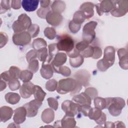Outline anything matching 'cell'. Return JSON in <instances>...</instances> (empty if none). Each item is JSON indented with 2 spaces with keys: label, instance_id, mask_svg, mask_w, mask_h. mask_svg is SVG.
Returning a JSON list of instances; mask_svg holds the SVG:
<instances>
[{
  "label": "cell",
  "instance_id": "cell-53",
  "mask_svg": "<svg viewBox=\"0 0 128 128\" xmlns=\"http://www.w3.org/2000/svg\"><path fill=\"white\" fill-rule=\"evenodd\" d=\"M94 54L92 56V58L94 59H98L101 57L102 55V48L98 46H94Z\"/></svg>",
  "mask_w": 128,
  "mask_h": 128
},
{
  "label": "cell",
  "instance_id": "cell-40",
  "mask_svg": "<svg viewBox=\"0 0 128 128\" xmlns=\"http://www.w3.org/2000/svg\"><path fill=\"white\" fill-rule=\"evenodd\" d=\"M58 82L54 79L48 80L46 84V90L50 92H54L56 90L58 87Z\"/></svg>",
  "mask_w": 128,
  "mask_h": 128
},
{
  "label": "cell",
  "instance_id": "cell-47",
  "mask_svg": "<svg viewBox=\"0 0 128 128\" xmlns=\"http://www.w3.org/2000/svg\"><path fill=\"white\" fill-rule=\"evenodd\" d=\"M84 92H86L92 100L94 99L98 96V90L94 88H88L86 89Z\"/></svg>",
  "mask_w": 128,
  "mask_h": 128
},
{
  "label": "cell",
  "instance_id": "cell-45",
  "mask_svg": "<svg viewBox=\"0 0 128 128\" xmlns=\"http://www.w3.org/2000/svg\"><path fill=\"white\" fill-rule=\"evenodd\" d=\"M81 25L82 24H78L74 22H73L72 20L69 22L68 28H69L70 31L72 33L76 34V33H77L80 29Z\"/></svg>",
  "mask_w": 128,
  "mask_h": 128
},
{
  "label": "cell",
  "instance_id": "cell-13",
  "mask_svg": "<svg viewBox=\"0 0 128 128\" xmlns=\"http://www.w3.org/2000/svg\"><path fill=\"white\" fill-rule=\"evenodd\" d=\"M34 84L32 82H24L20 88V96L24 98H29L34 92Z\"/></svg>",
  "mask_w": 128,
  "mask_h": 128
},
{
  "label": "cell",
  "instance_id": "cell-12",
  "mask_svg": "<svg viewBox=\"0 0 128 128\" xmlns=\"http://www.w3.org/2000/svg\"><path fill=\"white\" fill-rule=\"evenodd\" d=\"M46 19L48 24L56 26L61 24L63 20V17L61 14L50 10L47 14Z\"/></svg>",
  "mask_w": 128,
  "mask_h": 128
},
{
  "label": "cell",
  "instance_id": "cell-49",
  "mask_svg": "<svg viewBox=\"0 0 128 128\" xmlns=\"http://www.w3.org/2000/svg\"><path fill=\"white\" fill-rule=\"evenodd\" d=\"M38 58V52L36 50H30L26 54V59L28 62H30L31 60L36 59Z\"/></svg>",
  "mask_w": 128,
  "mask_h": 128
},
{
  "label": "cell",
  "instance_id": "cell-26",
  "mask_svg": "<svg viewBox=\"0 0 128 128\" xmlns=\"http://www.w3.org/2000/svg\"><path fill=\"white\" fill-rule=\"evenodd\" d=\"M4 98L6 102L11 104H15L18 103L20 100V96L18 94L11 92L6 94Z\"/></svg>",
  "mask_w": 128,
  "mask_h": 128
},
{
  "label": "cell",
  "instance_id": "cell-16",
  "mask_svg": "<svg viewBox=\"0 0 128 128\" xmlns=\"http://www.w3.org/2000/svg\"><path fill=\"white\" fill-rule=\"evenodd\" d=\"M115 49L113 46H106L104 50L102 59L112 66L115 60Z\"/></svg>",
  "mask_w": 128,
  "mask_h": 128
},
{
  "label": "cell",
  "instance_id": "cell-18",
  "mask_svg": "<svg viewBox=\"0 0 128 128\" xmlns=\"http://www.w3.org/2000/svg\"><path fill=\"white\" fill-rule=\"evenodd\" d=\"M14 112L12 108L8 106H2L0 108V120L1 122H5L12 116Z\"/></svg>",
  "mask_w": 128,
  "mask_h": 128
},
{
  "label": "cell",
  "instance_id": "cell-51",
  "mask_svg": "<svg viewBox=\"0 0 128 128\" xmlns=\"http://www.w3.org/2000/svg\"><path fill=\"white\" fill-rule=\"evenodd\" d=\"M92 108L90 104L80 105V112H82L85 116H88L89 112Z\"/></svg>",
  "mask_w": 128,
  "mask_h": 128
},
{
  "label": "cell",
  "instance_id": "cell-21",
  "mask_svg": "<svg viewBox=\"0 0 128 128\" xmlns=\"http://www.w3.org/2000/svg\"><path fill=\"white\" fill-rule=\"evenodd\" d=\"M67 60V56L64 52H58L51 62L52 67H59L64 64Z\"/></svg>",
  "mask_w": 128,
  "mask_h": 128
},
{
  "label": "cell",
  "instance_id": "cell-52",
  "mask_svg": "<svg viewBox=\"0 0 128 128\" xmlns=\"http://www.w3.org/2000/svg\"><path fill=\"white\" fill-rule=\"evenodd\" d=\"M0 48H2L7 44L8 40V38L7 34L6 33L2 32L0 33Z\"/></svg>",
  "mask_w": 128,
  "mask_h": 128
},
{
  "label": "cell",
  "instance_id": "cell-50",
  "mask_svg": "<svg viewBox=\"0 0 128 128\" xmlns=\"http://www.w3.org/2000/svg\"><path fill=\"white\" fill-rule=\"evenodd\" d=\"M48 103L50 108L52 109L56 110L58 108V103L56 99L54 98H49L47 99Z\"/></svg>",
  "mask_w": 128,
  "mask_h": 128
},
{
  "label": "cell",
  "instance_id": "cell-28",
  "mask_svg": "<svg viewBox=\"0 0 128 128\" xmlns=\"http://www.w3.org/2000/svg\"><path fill=\"white\" fill-rule=\"evenodd\" d=\"M84 62V58L80 54L78 56L70 58V64L71 66L76 68L82 66Z\"/></svg>",
  "mask_w": 128,
  "mask_h": 128
},
{
  "label": "cell",
  "instance_id": "cell-20",
  "mask_svg": "<svg viewBox=\"0 0 128 128\" xmlns=\"http://www.w3.org/2000/svg\"><path fill=\"white\" fill-rule=\"evenodd\" d=\"M72 100L76 103H78L80 105L82 104H91L92 99L86 93L82 92L79 94H76L74 96Z\"/></svg>",
  "mask_w": 128,
  "mask_h": 128
},
{
  "label": "cell",
  "instance_id": "cell-58",
  "mask_svg": "<svg viewBox=\"0 0 128 128\" xmlns=\"http://www.w3.org/2000/svg\"><path fill=\"white\" fill-rule=\"evenodd\" d=\"M114 127L116 128H125V126L124 124V123H123L122 122L120 121H117L115 122H114Z\"/></svg>",
  "mask_w": 128,
  "mask_h": 128
},
{
  "label": "cell",
  "instance_id": "cell-56",
  "mask_svg": "<svg viewBox=\"0 0 128 128\" xmlns=\"http://www.w3.org/2000/svg\"><path fill=\"white\" fill-rule=\"evenodd\" d=\"M106 114L102 112V114L100 116V118L98 120H97L96 121V123L98 124H104V123L106 122Z\"/></svg>",
  "mask_w": 128,
  "mask_h": 128
},
{
  "label": "cell",
  "instance_id": "cell-22",
  "mask_svg": "<svg viewBox=\"0 0 128 128\" xmlns=\"http://www.w3.org/2000/svg\"><path fill=\"white\" fill-rule=\"evenodd\" d=\"M76 122L74 116H71L65 114L64 117L60 120V124L62 128H74L76 127Z\"/></svg>",
  "mask_w": 128,
  "mask_h": 128
},
{
  "label": "cell",
  "instance_id": "cell-10",
  "mask_svg": "<svg viewBox=\"0 0 128 128\" xmlns=\"http://www.w3.org/2000/svg\"><path fill=\"white\" fill-rule=\"evenodd\" d=\"M74 78L82 86H87L90 85V74L86 70H80L77 71L74 74Z\"/></svg>",
  "mask_w": 128,
  "mask_h": 128
},
{
  "label": "cell",
  "instance_id": "cell-4",
  "mask_svg": "<svg viewBox=\"0 0 128 128\" xmlns=\"http://www.w3.org/2000/svg\"><path fill=\"white\" fill-rule=\"evenodd\" d=\"M56 44L58 50L60 51L68 52L74 48V41L72 38L68 34L60 36Z\"/></svg>",
  "mask_w": 128,
  "mask_h": 128
},
{
  "label": "cell",
  "instance_id": "cell-34",
  "mask_svg": "<svg viewBox=\"0 0 128 128\" xmlns=\"http://www.w3.org/2000/svg\"><path fill=\"white\" fill-rule=\"evenodd\" d=\"M94 100L95 108H98L100 110H102L104 108H106V98L96 96Z\"/></svg>",
  "mask_w": 128,
  "mask_h": 128
},
{
  "label": "cell",
  "instance_id": "cell-46",
  "mask_svg": "<svg viewBox=\"0 0 128 128\" xmlns=\"http://www.w3.org/2000/svg\"><path fill=\"white\" fill-rule=\"evenodd\" d=\"M50 11V7L42 8L40 7L36 12L37 15L41 18H46L48 12Z\"/></svg>",
  "mask_w": 128,
  "mask_h": 128
},
{
  "label": "cell",
  "instance_id": "cell-36",
  "mask_svg": "<svg viewBox=\"0 0 128 128\" xmlns=\"http://www.w3.org/2000/svg\"><path fill=\"white\" fill-rule=\"evenodd\" d=\"M37 52L38 59L43 62H45L48 56L47 48H43L38 50Z\"/></svg>",
  "mask_w": 128,
  "mask_h": 128
},
{
  "label": "cell",
  "instance_id": "cell-15",
  "mask_svg": "<svg viewBox=\"0 0 128 128\" xmlns=\"http://www.w3.org/2000/svg\"><path fill=\"white\" fill-rule=\"evenodd\" d=\"M118 54L119 58V65L120 68L124 70L128 68V52L125 48H121L118 50Z\"/></svg>",
  "mask_w": 128,
  "mask_h": 128
},
{
  "label": "cell",
  "instance_id": "cell-2",
  "mask_svg": "<svg viewBox=\"0 0 128 128\" xmlns=\"http://www.w3.org/2000/svg\"><path fill=\"white\" fill-rule=\"evenodd\" d=\"M106 102V108L110 114L114 116H118L122 112V109L126 106L124 100L120 97L105 98Z\"/></svg>",
  "mask_w": 128,
  "mask_h": 128
},
{
  "label": "cell",
  "instance_id": "cell-43",
  "mask_svg": "<svg viewBox=\"0 0 128 128\" xmlns=\"http://www.w3.org/2000/svg\"><path fill=\"white\" fill-rule=\"evenodd\" d=\"M39 68L38 62L36 59L31 60L28 64V69L32 73H36L37 72Z\"/></svg>",
  "mask_w": 128,
  "mask_h": 128
},
{
  "label": "cell",
  "instance_id": "cell-42",
  "mask_svg": "<svg viewBox=\"0 0 128 128\" xmlns=\"http://www.w3.org/2000/svg\"><path fill=\"white\" fill-rule=\"evenodd\" d=\"M94 46L89 45L85 50L82 52L80 54L84 57L86 58L92 57L94 54Z\"/></svg>",
  "mask_w": 128,
  "mask_h": 128
},
{
  "label": "cell",
  "instance_id": "cell-39",
  "mask_svg": "<svg viewBox=\"0 0 128 128\" xmlns=\"http://www.w3.org/2000/svg\"><path fill=\"white\" fill-rule=\"evenodd\" d=\"M112 66L110 64L105 61L103 59L99 60L96 64L98 70L101 72H104L106 70L110 67Z\"/></svg>",
  "mask_w": 128,
  "mask_h": 128
},
{
  "label": "cell",
  "instance_id": "cell-23",
  "mask_svg": "<svg viewBox=\"0 0 128 128\" xmlns=\"http://www.w3.org/2000/svg\"><path fill=\"white\" fill-rule=\"evenodd\" d=\"M39 2V0H24L22 2V6L26 11L30 12L34 11L37 8Z\"/></svg>",
  "mask_w": 128,
  "mask_h": 128
},
{
  "label": "cell",
  "instance_id": "cell-9",
  "mask_svg": "<svg viewBox=\"0 0 128 128\" xmlns=\"http://www.w3.org/2000/svg\"><path fill=\"white\" fill-rule=\"evenodd\" d=\"M42 104V102L34 100L24 104L23 106L26 108L27 116L29 118L35 116L38 112V110Z\"/></svg>",
  "mask_w": 128,
  "mask_h": 128
},
{
  "label": "cell",
  "instance_id": "cell-59",
  "mask_svg": "<svg viewBox=\"0 0 128 128\" xmlns=\"http://www.w3.org/2000/svg\"><path fill=\"white\" fill-rule=\"evenodd\" d=\"M6 86V82L1 80H0V91H2L4 90Z\"/></svg>",
  "mask_w": 128,
  "mask_h": 128
},
{
  "label": "cell",
  "instance_id": "cell-60",
  "mask_svg": "<svg viewBox=\"0 0 128 128\" xmlns=\"http://www.w3.org/2000/svg\"><path fill=\"white\" fill-rule=\"evenodd\" d=\"M105 124V128H115L114 122H108L104 123Z\"/></svg>",
  "mask_w": 128,
  "mask_h": 128
},
{
  "label": "cell",
  "instance_id": "cell-41",
  "mask_svg": "<svg viewBox=\"0 0 128 128\" xmlns=\"http://www.w3.org/2000/svg\"><path fill=\"white\" fill-rule=\"evenodd\" d=\"M8 85L10 89L12 91L18 90L20 88V82L16 78H12L8 82Z\"/></svg>",
  "mask_w": 128,
  "mask_h": 128
},
{
  "label": "cell",
  "instance_id": "cell-54",
  "mask_svg": "<svg viewBox=\"0 0 128 128\" xmlns=\"http://www.w3.org/2000/svg\"><path fill=\"white\" fill-rule=\"evenodd\" d=\"M0 80L6 82H8L12 78L10 77L8 71H5L0 74Z\"/></svg>",
  "mask_w": 128,
  "mask_h": 128
},
{
  "label": "cell",
  "instance_id": "cell-37",
  "mask_svg": "<svg viewBox=\"0 0 128 128\" xmlns=\"http://www.w3.org/2000/svg\"><path fill=\"white\" fill-rule=\"evenodd\" d=\"M28 32L32 38L38 36L40 32V27L36 24H32L28 28Z\"/></svg>",
  "mask_w": 128,
  "mask_h": 128
},
{
  "label": "cell",
  "instance_id": "cell-19",
  "mask_svg": "<svg viewBox=\"0 0 128 128\" xmlns=\"http://www.w3.org/2000/svg\"><path fill=\"white\" fill-rule=\"evenodd\" d=\"M94 5L93 3L90 2H86L83 3L80 6V10L84 12L86 19H89L94 15Z\"/></svg>",
  "mask_w": 128,
  "mask_h": 128
},
{
  "label": "cell",
  "instance_id": "cell-31",
  "mask_svg": "<svg viewBox=\"0 0 128 128\" xmlns=\"http://www.w3.org/2000/svg\"><path fill=\"white\" fill-rule=\"evenodd\" d=\"M54 71L58 74H60L64 76H68L71 74L70 68L66 66H60L59 67H52Z\"/></svg>",
  "mask_w": 128,
  "mask_h": 128
},
{
  "label": "cell",
  "instance_id": "cell-25",
  "mask_svg": "<svg viewBox=\"0 0 128 128\" xmlns=\"http://www.w3.org/2000/svg\"><path fill=\"white\" fill-rule=\"evenodd\" d=\"M66 7V3L62 0H54L51 5L52 10L60 14L64 12Z\"/></svg>",
  "mask_w": 128,
  "mask_h": 128
},
{
  "label": "cell",
  "instance_id": "cell-55",
  "mask_svg": "<svg viewBox=\"0 0 128 128\" xmlns=\"http://www.w3.org/2000/svg\"><path fill=\"white\" fill-rule=\"evenodd\" d=\"M22 2L20 0H13L11 1V7L14 10H18L20 8L22 5Z\"/></svg>",
  "mask_w": 128,
  "mask_h": 128
},
{
  "label": "cell",
  "instance_id": "cell-14",
  "mask_svg": "<svg viewBox=\"0 0 128 128\" xmlns=\"http://www.w3.org/2000/svg\"><path fill=\"white\" fill-rule=\"evenodd\" d=\"M27 116V112L26 108L22 106L16 108L14 110L13 120L16 124H20L24 122Z\"/></svg>",
  "mask_w": 128,
  "mask_h": 128
},
{
  "label": "cell",
  "instance_id": "cell-30",
  "mask_svg": "<svg viewBox=\"0 0 128 128\" xmlns=\"http://www.w3.org/2000/svg\"><path fill=\"white\" fill-rule=\"evenodd\" d=\"M46 41L42 38H37L34 40L32 43V47L36 50L43 48H46Z\"/></svg>",
  "mask_w": 128,
  "mask_h": 128
},
{
  "label": "cell",
  "instance_id": "cell-44",
  "mask_svg": "<svg viewBox=\"0 0 128 128\" xmlns=\"http://www.w3.org/2000/svg\"><path fill=\"white\" fill-rule=\"evenodd\" d=\"M10 2L11 1L9 0H2L0 2V14H2L6 12L7 10L10 9Z\"/></svg>",
  "mask_w": 128,
  "mask_h": 128
},
{
  "label": "cell",
  "instance_id": "cell-38",
  "mask_svg": "<svg viewBox=\"0 0 128 128\" xmlns=\"http://www.w3.org/2000/svg\"><path fill=\"white\" fill-rule=\"evenodd\" d=\"M8 71L12 78H19L21 70L18 67L16 66H11Z\"/></svg>",
  "mask_w": 128,
  "mask_h": 128
},
{
  "label": "cell",
  "instance_id": "cell-17",
  "mask_svg": "<svg viewBox=\"0 0 128 128\" xmlns=\"http://www.w3.org/2000/svg\"><path fill=\"white\" fill-rule=\"evenodd\" d=\"M54 72L51 64L46 62H42L40 73L43 78L46 80L50 78L53 76Z\"/></svg>",
  "mask_w": 128,
  "mask_h": 128
},
{
  "label": "cell",
  "instance_id": "cell-1",
  "mask_svg": "<svg viewBox=\"0 0 128 128\" xmlns=\"http://www.w3.org/2000/svg\"><path fill=\"white\" fill-rule=\"evenodd\" d=\"M82 89V86L75 79L67 78L62 79L58 82L57 92L61 94L70 92L71 95H74Z\"/></svg>",
  "mask_w": 128,
  "mask_h": 128
},
{
  "label": "cell",
  "instance_id": "cell-33",
  "mask_svg": "<svg viewBox=\"0 0 128 128\" xmlns=\"http://www.w3.org/2000/svg\"><path fill=\"white\" fill-rule=\"evenodd\" d=\"M102 113V112L100 109L96 108H92L89 112L88 116L90 119L94 120L96 122L100 118Z\"/></svg>",
  "mask_w": 128,
  "mask_h": 128
},
{
  "label": "cell",
  "instance_id": "cell-35",
  "mask_svg": "<svg viewBox=\"0 0 128 128\" xmlns=\"http://www.w3.org/2000/svg\"><path fill=\"white\" fill-rule=\"evenodd\" d=\"M44 34L45 36L50 40H54L56 35V30L52 27L46 28L44 30Z\"/></svg>",
  "mask_w": 128,
  "mask_h": 128
},
{
  "label": "cell",
  "instance_id": "cell-57",
  "mask_svg": "<svg viewBox=\"0 0 128 128\" xmlns=\"http://www.w3.org/2000/svg\"><path fill=\"white\" fill-rule=\"evenodd\" d=\"M40 7L42 8H48L50 6V1L49 0H43L40 1Z\"/></svg>",
  "mask_w": 128,
  "mask_h": 128
},
{
  "label": "cell",
  "instance_id": "cell-32",
  "mask_svg": "<svg viewBox=\"0 0 128 128\" xmlns=\"http://www.w3.org/2000/svg\"><path fill=\"white\" fill-rule=\"evenodd\" d=\"M33 77V73L29 70H26L21 71L19 78L23 82H29Z\"/></svg>",
  "mask_w": 128,
  "mask_h": 128
},
{
  "label": "cell",
  "instance_id": "cell-27",
  "mask_svg": "<svg viewBox=\"0 0 128 128\" xmlns=\"http://www.w3.org/2000/svg\"><path fill=\"white\" fill-rule=\"evenodd\" d=\"M33 94L35 100L42 102L44 100L46 93L42 90L40 86L35 85Z\"/></svg>",
  "mask_w": 128,
  "mask_h": 128
},
{
  "label": "cell",
  "instance_id": "cell-7",
  "mask_svg": "<svg viewBox=\"0 0 128 128\" xmlns=\"http://www.w3.org/2000/svg\"><path fill=\"white\" fill-rule=\"evenodd\" d=\"M80 104L70 100H66L62 104V108L66 114L71 116H74L80 112Z\"/></svg>",
  "mask_w": 128,
  "mask_h": 128
},
{
  "label": "cell",
  "instance_id": "cell-3",
  "mask_svg": "<svg viewBox=\"0 0 128 128\" xmlns=\"http://www.w3.org/2000/svg\"><path fill=\"white\" fill-rule=\"evenodd\" d=\"M30 18L26 14H22L18 17L12 26L14 33H18L25 31L32 24Z\"/></svg>",
  "mask_w": 128,
  "mask_h": 128
},
{
  "label": "cell",
  "instance_id": "cell-5",
  "mask_svg": "<svg viewBox=\"0 0 128 128\" xmlns=\"http://www.w3.org/2000/svg\"><path fill=\"white\" fill-rule=\"evenodd\" d=\"M98 25L97 22L90 21L86 23L82 29V39L84 40L90 44L96 38V32L94 30Z\"/></svg>",
  "mask_w": 128,
  "mask_h": 128
},
{
  "label": "cell",
  "instance_id": "cell-48",
  "mask_svg": "<svg viewBox=\"0 0 128 128\" xmlns=\"http://www.w3.org/2000/svg\"><path fill=\"white\" fill-rule=\"evenodd\" d=\"M87 42L85 40H82L80 42H78L75 46V48L80 53L84 50H85L90 44Z\"/></svg>",
  "mask_w": 128,
  "mask_h": 128
},
{
  "label": "cell",
  "instance_id": "cell-8",
  "mask_svg": "<svg viewBox=\"0 0 128 128\" xmlns=\"http://www.w3.org/2000/svg\"><path fill=\"white\" fill-rule=\"evenodd\" d=\"M32 37L30 34L26 31L21 32L14 33L12 36V41L16 46H24L30 44Z\"/></svg>",
  "mask_w": 128,
  "mask_h": 128
},
{
  "label": "cell",
  "instance_id": "cell-6",
  "mask_svg": "<svg viewBox=\"0 0 128 128\" xmlns=\"http://www.w3.org/2000/svg\"><path fill=\"white\" fill-rule=\"evenodd\" d=\"M114 8L110 12L111 14L114 17L124 16L128 12V0H114Z\"/></svg>",
  "mask_w": 128,
  "mask_h": 128
},
{
  "label": "cell",
  "instance_id": "cell-11",
  "mask_svg": "<svg viewBox=\"0 0 128 128\" xmlns=\"http://www.w3.org/2000/svg\"><path fill=\"white\" fill-rule=\"evenodd\" d=\"M95 6L98 14L101 16L104 13H107L112 11L114 8V3L112 0H104L97 4Z\"/></svg>",
  "mask_w": 128,
  "mask_h": 128
},
{
  "label": "cell",
  "instance_id": "cell-24",
  "mask_svg": "<svg viewBox=\"0 0 128 128\" xmlns=\"http://www.w3.org/2000/svg\"><path fill=\"white\" fill-rule=\"evenodd\" d=\"M41 118L43 122L46 124H50L54 120V112L52 108H46L43 110Z\"/></svg>",
  "mask_w": 128,
  "mask_h": 128
},
{
  "label": "cell",
  "instance_id": "cell-29",
  "mask_svg": "<svg viewBox=\"0 0 128 128\" xmlns=\"http://www.w3.org/2000/svg\"><path fill=\"white\" fill-rule=\"evenodd\" d=\"M86 16L85 14L82 10L76 11L74 14L72 20L76 23L82 24L85 20Z\"/></svg>",
  "mask_w": 128,
  "mask_h": 128
}]
</instances>
